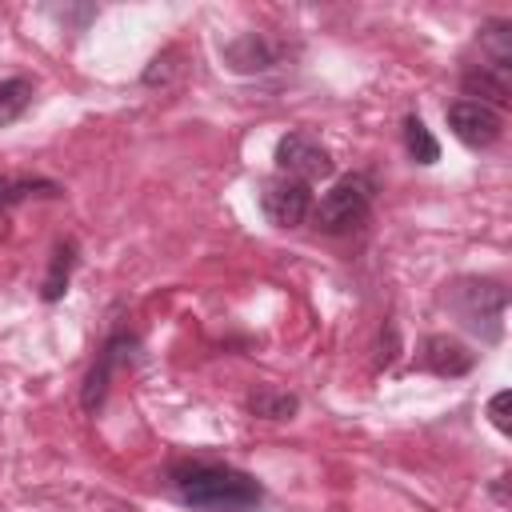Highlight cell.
Here are the masks:
<instances>
[{"mask_svg": "<svg viewBox=\"0 0 512 512\" xmlns=\"http://www.w3.org/2000/svg\"><path fill=\"white\" fill-rule=\"evenodd\" d=\"M168 484L184 504L212 508V512H244V508H256L264 500V488H260L256 476H248L240 468H228V464H212V460L172 464Z\"/></svg>", "mask_w": 512, "mask_h": 512, "instance_id": "cell-1", "label": "cell"}, {"mask_svg": "<svg viewBox=\"0 0 512 512\" xmlns=\"http://www.w3.org/2000/svg\"><path fill=\"white\" fill-rule=\"evenodd\" d=\"M448 308L460 316V324L468 332H476L480 340L496 344L504 336V312H508V292L500 280L488 276H460L448 288Z\"/></svg>", "mask_w": 512, "mask_h": 512, "instance_id": "cell-2", "label": "cell"}, {"mask_svg": "<svg viewBox=\"0 0 512 512\" xmlns=\"http://www.w3.org/2000/svg\"><path fill=\"white\" fill-rule=\"evenodd\" d=\"M372 212V180L352 172V176H340L324 196L320 204L312 208L316 216V228L328 232V236H344L352 228H360Z\"/></svg>", "mask_w": 512, "mask_h": 512, "instance_id": "cell-3", "label": "cell"}, {"mask_svg": "<svg viewBox=\"0 0 512 512\" xmlns=\"http://www.w3.org/2000/svg\"><path fill=\"white\" fill-rule=\"evenodd\" d=\"M276 168H280V176H292L300 184H312V180L332 176V156H328V148L316 136L288 132V136L276 140Z\"/></svg>", "mask_w": 512, "mask_h": 512, "instance_id": "cell-4", "label": "cell"}, {"mask_svg": "<svg viewBox=\"0 0 512 512\" xmlns=\"http://www.w3.org/2000/svg\"><path fill=\"white\" fill-rule=\"evenodd\" d=\"M260 208L276 228H296L312 216V188L292 180V176H276L264 184L260 192Z\"/></svg>", "mask_w": 512, "mask_h": 512, "instance_id": "cell-5", "label": "cell"}, {"mask_svg": "<svg viewBox=\"0 0 512 512\" xmlns=\"http://www.w3.org/2000/svg\"><path fill=\"white\" fill-rule=\"evenodd\" d=\"M132 352H136V336H128V332L108 336V344L96 352V364L88 368L84 388H80V404H84V412H96V408L104 404L108 384H112V372H116L120 364H128V360H132Z\"/></svg>", "mask_w": 512, "mask_h": 512, "instance_id": "cell-6", "label": "cell"}, {"mask_svg": "<svg viewBox=\"0 0 512 512\" xmlns=\"http://www.w3.org/2000/svg\"><path fill=\"white\" fill-rule=\"evenodd\" d=\"M448 128H452V136H456L464 148H488V144L500 140L504 120H500V112L488 108V104L456 100V104H448Z\"/></svg>", "mask_w": 512, "mask_h": 512, "instance_id": "cell-7", "label": "cell"}, {"mask_svg": "<svg viewBox=\"0 0 512 512\" xmlns=\"http://www.w3.org/2000/svg\"><path fill=\"white\" fill-rule=\"evenodd\" d=\"M476 352H468L456 336H428L424 340V368L436 376H464L472 372Z\"/></svg>", "mask_w": 512, "mask_h": 512, "instance_id": "cell-8", "label": "cell"}, {"mask_svg": "<svg viewBox=\"0 0 512 512\" xmlns=\"http://www.w3.org/2000/svg\"><path fill=\"white\" fill-rule=\"evenodd\" d=\"M460 88L464 96H480L476 104H488V108H504L508 104V92H512V80H508V68H492V64H476L460 76Z\"/></svg>", "mask_w": 512, "mask_h": 512, "instance_id": "cell-9", "label": "cell"}, {"mask_svg": "<svg viewBox=\"0 0 512 512\" xmlns=\"http://www.w3.org/2000/svg\"><path fill=\"white\" fill-rule=\"evenodd\" d=\"M224 60H228L236 72H264V68H272L276 52H272V44H268L264 36L244 32V36H236V40L224 48Z\"/></svg>", "mask_w": 512, "mask_h": 512, "instance_id": "cell-10", "label": "cell"}, {"mask_svg": "<svg viewBox=\"0 0 512 512\" xmlns=\"http://www.w3.org/2000/svg\"><path fill=\"white\" fill-rule=\"evenodd\" d=\"M72 264H76V244H72V240L56 244V252H52V264H48V276H44V288H40V296H44L48 304H56V300L68 292V276H72Z\"/></svg>", "mask_w": 512, "mask_h": 512, "instance_id": "cell-11", "label": "cell"}, {"mask_svg": "<svg viewBox=\"0 0 512 512\" xmlns=\"http://www.w3.org/2000/svg\"><path fill=\"white\" fill-rule=\"evenodd\" d=\"M480 48L488 52L484 64L492 68H512V24L508 20H488L480 28Z\"/></svg>", "mask_w": 512, "mask_h": 512, "instance_id": "cell-12", "label": "cell"}, {"mask_svg": "<svg viewBox=\"0 0 512 512\" xmlns=\"http://www.w3.org/2000/svg\"><path fill=\"white\" fill-rule=\"evenodd\" d=\"M296 408H300V400L292 392H280V388H256L248 396V412L264 416V420H288Z\"/></svg>", "mask_w": 512, "mask_h": 512, "instance_id": "cell-13", "label": "cell"}, {"mask_svg": "<svg viewBox=\"0 0 512 512\" xmlns=\"http://www.w3.org/2000/svg\"><path fill=\"white\" fill-rule=\"evenodd\" d=\"M404 148H408V156H412L416 164H436V160H440V144H436L432 128H428L420 116H408V120H404Z\"/></svg>", "mask_w": 512, "mask_h": 512, "instance_id": "cell-14", "label": "cell"}, {"mask_svg": "<svg viewBox=\"0 0 512 512\" xmlns=\"http://www.w3.org/2000/svg\"><path fill=\"white\" fill-rule=\"evenodd\" d=\"M28 104H32V80H24V76L0 80V128H8L12 120H20Z\"/></svg>", "mask_w": 512, "mask_h": 512, "instance_id": "cell-15", "label": "cell"}, {"mask_svg": "<svg viewBox=\"0 0 512 512\" xmlns=\"http://www.w3.org/2000/svg\"><path fill=\"white\" fill-rule=\"evenodd\" d=\"M56 192L60 188L52 180H8V176H0V208H12L28 196H56Z\"/></svg>", "mask_w": 512, "mask_h": 512, "instance_id": "cell-16", "label": "cell"}, {"mask_svg": "<svg viewBox=\"0 0 512 512\" xmlns=\"http://www.w3.org/2000/svg\"><path fill=\"white\" fill-rule=\"evenodd\" d=\"M508 400H512V392H508V388H500V392L488 400V416H492V424H496L504 436L512 432V420H508Z\"/></svg>", "mask_w": 512, "mask_h": 512, "instance_id": "cell-17", "label": "cell"}]
</instances>
